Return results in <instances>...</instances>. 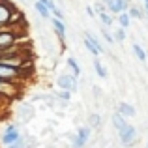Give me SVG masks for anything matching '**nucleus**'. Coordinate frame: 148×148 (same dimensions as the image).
Instances as JSON below:
<instances>
[{
	"instance_id": "nucleus-1",
	"label": "nucleus",
	"mask_w": 148,
	"mask_h": 148,
	"mask_svg": "<svg viewBox=\"0 0 148 148\" xmlns=\"http://www.w3.org/2000/svg\"><path fill=\"white\" fill-rule=\"evenodd\" d=\"M23 79H25V69H23V68H15V66L0 64V83L19 86V83H21Z\"/></svg>"
},
{
	"instance_id": "nucleus-2",
	"label": "nucleus",
	"mask_w": 148,
	"mask_h": 148,
	"mask_svg": "<svg viewBox=\"0 0 148 148\" xmlns=\"http://www.w3.org/2000/svg\"><path fill=\"white\" fill-rule=\"evenodd\" d=\"M19 38H21V34H19L17 26H13V30L11 28H0V53L17 49Z\"/></svg>"
},
{
	"instance_id": "nucleus-3",
	"label": "nucleus",
	"mask_w": 148,
	"mask_h": 148,
	"mask_svg": "<svg viewBox=\"0 0 148 148\" xmlns=\"http://www.w3.org/2000/svg\"><path fill=\"white\" fill-rule=\"evenodd\" d=\"M56 86H58V90L73 94V92H77V88H79V79H77L75 75H71V73H62V75L56 77Z\"/></svg>"
},
{
	"instance_id": "nucleus-4",
	"label": "nucleus",
	"mask_w": 148,
	"mask_h": 148,
	"mask_svg": "<svg viewBox=\"0 0 148 148\" xmlns=\"http://www.w3.org/2000/svg\"><path fill=\"white\" fill-rule=\"evenodd\" d=\"M15 6L8 0H0V28H6L11 25V17L15 13Z\"/></svg>"
},
{
	"instance_id": "nucleus-5",
	"label": "nucleus",
	"mask_w": 148,
	"mask_h": 148,
	"mask_svg": "<svg viewBox=\"0 0 148 148\" xmlns=\"http://www.w3.org/2000/svg\"><path fill=\"white\" fill-rule=\"evenodd\" d=\"M19 139H21V131H19V127L15 126V124H10V126L2 131V135H0V143H2V145H6V146L17 143Z\"/></svg>"
},
{
	"instance_id": "nucleus-6",
	"label": "nucleus",
	"mask_w": 148,
	"mask_h": 148,
	"mask_svg": "<svg viewBox=\"0 0 148 148\" xmlns=\"http://www.w3.org/2000/svg\"><path fill=\"white\" fill-rule=\"evenodd\" d=\"M101 4L105 6V10H109L111 13H114V15L124 13V11L130 10V6H131L130 0H103Z\"/></svg>"
},
{
	"instance_id": "nucleus-7",
	"label": "nucleus",
	"mask_w": 148,
	"mask_h": 148,
	"mask_svg": "<svg viewBox=\"0 0 148 148\" xmlns=\"http://www.w3.org/2000/svg\"><path fill=\"white\" fill-rule=\"evenodd\" d=\"M84 47L88 49V53H90V54H94V56H99V54L105 53V49H103V45L99 43V40H98V38H94L90 32L84 34Z\"/></svg>"
},
{
	"instance_id": "nucleus-8",
	"label": "nucleus",
	"mask_w": 148,
	"mask_h": 148,
	"mask_svg": "<svg viewBox=\"0 0 148 148\" xmlns=\"http://www.w3.org/2000/svg\"><path fill=\"white\" fill-rule=\"evenodd\" d=\"M118 139H120V143H122L124 146L133 145L135 139H137V127L131 126V124H127L126 127H122V130L118 131Z\"/></svg>"
},
{
	"instance_id": "nucleus-9",
	"label": "nucleus",
	"mask_w": 148,
	"mask_h": 148,
	"mask_svg": "<svg viewBox=\"0 0 148 148\" xmlns=\"http://www.w3.org/2000/svg\"><path fill=\"white\" fill-rule=\"evenodd\" d=\"M90 133H92V130H90L88 126H83V127H79V131H77V133L73 135L71 148H83V146L88 143V139H90Z\"/></svg>"
},
{
	"instance_id": "nucleus-10",
	"label": "nucleus",
	"mask_w": 148,
	"mask_h": 148,
	"mask_svg": "<svg viewBox=\"0 0 148 148\" xmlns=\"http://www.w3.org/2000/svg\"><path fill=\"white\" fill-rule=\"evenodd\" d=\"M116 112L118 114H122L124 118H133L135 114H137V111H135V107L131 103H127V101H120L118 105H116Z\"/></svg>"
},
{
	"instance_id": "nucleus-11",
	"label": "nucleus",
	"mask_w": 148,
	"mask_h": 148,
	"mask_svg": "<svg viewBox=\"0 0 148 148\" xmlns=\"http://www.w3.org/2000/svg\"><path fill=\"white\" fill-rule=\"evenodd\" d=\"M53 28H54V34L58 36V40H60V43H64L66 41V25H64V21L53 17Z\"/></svg>"
},
{
	"instance_id": "nucleus-12",
	"label": "nucleus",
	"mask_w": 148,
	"mask_h": 148,
	"mask_svg": "<svg viewBox=\"0 0 148 148\" xmlns=\"http://www.w3.org/2000/svg\"><path fill=\"white\" fill-rule=\"evenodd\" d=\"M19 118L25 120V122H28V120L34 118V107L30 103H23L21 107H19Z\"/></svg>"
},
{
	"instance_id": "nucleus-13",
	"label": "nucleus",
	"mask_w": 148,
	"mask_h": 148,
	"mask_svg": "<svg viewBox=\"0 0 148 148\" xmlns=\"http://www.w3.org/2000/svg\"><path fill=\"white\" fill-rule=\"evenodd\" d=\"M15 88L13 84H6V83H0V98L2 99H10L15 96Z\"/></svg>"
},
{
	"instance_id": "nucleus-14",
	"label": "nucleus",
	"mask_w": 148,
	"mask_h": 148,
	"mask_svg": "<svg viewBox=\"0 0 148 148\" xmlns=\"http://www.w3.org/2000/svg\"><path fill=\"white\" fill-rule=\"evenodd\" d=\"M111 122H112V126H114L118 131L122 130V127H126V126H127V120L124 118L122 114H118V112H114V114L111 116Z\"/></svg>"
},
{
	"instance_id": "nucleus-15",
	"label": "nucleus",
	"mask_w": 148,
	"mask_h": 148,
	"mask_svg": "<svg viewBox=\"0 0 148 148\" xmlns=\"http://www.w3.org/2000/svg\"><path fill=\"white\" fill-rule=\"evenodd\" d=\"M66 64H68L69 69H71V75H75L77 79H79V75H81V66H79V62H77L75 58H68V60H66Z\"/></svg>"
},
{
	"instance_id": "nucleus-16",
	"label": "nucleus",
	"mask_w": 148,
	"mask_h": 148,
	"mask_svg": "<svg viewBox=\"0 0 148 148\" xmlns=\"http://www.w3.org/2000/svg\"><path fill=\"white\" fill-rule=\"evenodd\" d=\"M116 21H118V25H120V28H130V25H131V19H130V15L124 11V13H120V15H116Z\"/></svg>"
},
{
	"instance_id": "nucleus-17",
	"label": "nucleus",
	"mask_w": 148,
	"mask_h": 148,
	"mask_svg": "<svg viewBox=\"0 0 148 148\" xmlns=\"http://www.w3.org/2000/svg\"><path fill=\"white\" fill-rule=\"evenodd\" d=\"M133 54L139 58L141 62H146V58H148V54H146V51L141 47L139 43H133Z\"/></svg>"
},
{
	"instance_id": "nucleus-18",
	"label": "nucleus",
	"mask_w": 148,
	"mask_h": 148,
	"mask_svg": "<svg viewBox=\"0 0 148 148\" xmlns=\"http://www.w3.org/2000/svg\"><path fill=\"white\" fill-rule=\"evenodd\" d=\"M34 8H36V11H38V13H40L43 19H49V17H51V10H49L47 6H43L41 2H36V4H34Z\"/></svg>"
},
{
	"instance_id": "nucleus-19",
	"label": "nucleus",
	"mask_w": 148,
	"mask_h": 148,
	"mask_svg": "<svg viewBox=\"0 0 148 148\" xmlns=\"http://www.w3.org/2000/svg\"><path fill=\"white\" fill-rule=\"evenodd\" d=\"M94 69H96V73H98V77H107V69H105V66L101 64V60H98V58H96L94 60Z\"/></svg>"
},
{
	"instance_id": "nucleus-20",
	"label": "nucleus",
	"mask_w": 148,
	"mask_h": 148,
	"mask_svg": "<svg viewBox=\"0 0 148 148\" xmlns=\"http://www.w3.org/2000/svg\"><path fill=\"white\" fill-rule=\"evenodd\" d=\"M127 15H130V19H143V17H145V13H143V11L139 10L137 6H130Z\"/></svg>"
},
{
	"instance_id": "nucleus-21",
	"label": "nucleus",
	"mask_w": 148,
	"mask_h": 148,
	"mask_svg": "<svg viewBox=\"0 0 148 148\" xmlns=\"http://www.w3.org/2000/svg\"><path fill=\"white\" fill-rule=\"evenodd\" d=\"M98 17H99V21H101V25H105V26H111L112 23H114V19L111 17V15L107 13V11H101V13H98Z\"/></svg>"
},
{
	"instance_id": "nucleus-22",
	"label": "nucleus",
	"mask_w": 148,
	"mask_h": 148,
	"mask_svg": "<svg viewBox=\"0 0 148 148\" xmlns=\"http://www.w3.org/2000/svg\"><path fill=\"white\" fill-rule=\"evenodd\" d=\"M99 124H101V116L96 114V112H94V114H90V118H88V127L92 130V127H98Z\"/></svg>"
},
{
	"instance_id": "nucleus-23",
	"label": "nucleus",
	"mask_w": 148,
	"mask_h": 148,
	"mask_svg": "<svg viewBox=\"0 0 148 148\" xmlns=\"http://www.w3.org/2000/svg\"><path fill=\"white\" fill-rule=\"evenodd\" d=\"M124 40H126V30H124V28H116V32H114V41H120V43H122Z\"/></svg>"
},
{
	"instance_id": "nucleus-24",
	"label": "nucleus",
	"mask_w": 148,
	"mask_h": 148,
	"mask_svg": "<svg viewBox=\"0 0 148 148\" xmlns=\"http://www.w3.org/2000/svg\"><path fill=\"white\" fill-rule=\"evenodd\" d=\"M56 98L62 99V101H69V99H71V94H69V92H64V90H58L56 92Z\"/></svg>"
},
{
	"instance_id": "nucleus-25",
	"label": "nucleus",
	"mask_w": 148,
	"mask_h": 148,
	"mask_svg": "<svg viewBox=\"0 0 148 148\" xmlns=\"http://www.w3.org/2000/svg\"><path fill=\"white\" fill-rule=\"evenodd\" d=\"M101 34H103V38L107 40V43H114V38H112L111 34L107 32V28H101Z\"/></svg>"
},
{
	"instance_id": "nucleus-26",
	"label": "nucleus",
	"mask_w": 148,
	"mask_h": 148,
	"mask_svg": "<svg viewBox=\"0 0 148 148\" xmlns=\"http://www.w3.org/2000/svg\"><path fill=\"white\" fill-rule=\"evenodd\" d=\"M8 148H26V145H25V139L21 137V139H19L17 143H13V145H10Z\"/></svg>"
},
{
	"instance_id": "nucleus-27",
	"label": "nucleus",
	"mask_w": 148,
	"mask_h": 148,
	"mask_svg": "<svg viewBox=\"0 0 148 148\" xmlns=\"http://www.w3.org/2000/svg\"><path fill=\"white\" fill-rule=\"evenodd\" d=\"M38 2H41V4H43V6H47L51 11H53L54 8H56V6H54V0H38Z\"/></svg>"
},
{
	"instance_id": "nucleus-28",
	"label": "nucleus",
	"mask_w": 148,
	"mask_h": 148,
	"mask_svg": "<svg viewBox=\"0 0 148 148\" xmlns=\"http://www.w3.org/2000/svg\"><path fill=\"white\" fill-rule=\"evenodd\" d=\"M86 13H88V17H94V8H92V6H86Z\"/></svg>"
},
{
	"instance_id": "nucleus-29",
	"label": "nucleus",
	"mask_w": 148,
	"mask_h": 148,
	"mask_svg": "<svg viewBox=\"0 0 148 148\" xmlns=\"http://www.w3.org/2000/svg\"><path fill=\"white\" fill-rule=\"evenodd\" d=\"M145 6H146V13H148V0H145Z\"/></svg>"
},
{
	"instance_id": "nucleus-30",
	"label": "nucleus",
	"mask_w": 148,
	"mask_h": 148,
	"mask_svg": "<svg viewBox=\"0 0 148 148\" xmlns=\"http://www.w3.org/2000/svg\"><path fill=\"white\" fill-rule=\"evenodd\" d=\"M146 148H148V143H146Z\"/></svg>"
}]
</instances>
